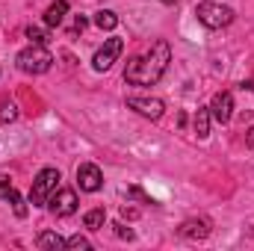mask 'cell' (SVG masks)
<instances>
[{
  "instance_id": "2e32d148",
  "label": "cell",
  "mask_w": 254,
  "mask_h": 251,
  "mask_svg": "<svg viewBox=\"0 0 254 251\" xmlns=\"http://www.w3.org/2000/svg\"><path fill=\"white\" fill-rule=\"evenodd\" d=\"M95 24H98L101 30H116V27H119V15H116L113 9H101V12L95 15Z\"/></svg>"
},
{
  "instance_id": "52a82bcc",
  "label": "cell",
  "mask_w": 254,
  "mask_h": 251,
  "mask_svg": "<svg viewBox=\"0 0 254 251\" xmlns=\"http://www.w3.org/2000/svg\"><path fill=\"white\" fill-rule=\"evenodd\" d=\"M127 107L130 110H136L139 116H145V119H160L163 116V110H166V104L160 101V98H127Z\"/></svg>"
},
{
  "instance_id": "7c38bea8",
  "label": "cell",
  "mask_w": 254,
  "mask_h": 251,
  "mask_svg": "<svg viewBox=\"0 0 254 251\" xmlns=\"http://www.w3.org/2000/svg\"><path fill=\"white\" fill-rule=\"evenodd\" d=\"M36 246L45 251H63L65 249V240L57 234V231H42L39 234V240H36Z\"/></svg>"
},
{
  "instance_id": "3957f363",
  "label": "cell",
  "mask_w": 254,
  "mask_h": 251,
  "mask_svg": "<svg viewBox=\"0 0 254 251\" xmlns=\"http://www.w3.org/2000/svg\"><path fill=\"white\" fill-rule=\"evenodd\" d=\"M195 15L198 21L207 27V30H222L234 21V9L231 6H222V3H213V0H204L195 6Z\"/></svg>"
},
{
  "instance_id": "5b68a950",
  "label": "cell",
  "mask_w": 254,
  "mask_h": 251,
  "mask_svg": "<svg viewBox=\"0 0 254 251\" xmlns=\"http://www.w3.org/2000/svg\"><path fill=\"white\" fill-rule=\"evenodd\" d=\"M122 51H125V42H122V39H107L104 48L92 57V68H95V71H110L113 63L122 57Z\"/></svg>"
},
{
  "instance_id": "ffe728a7",
  "label": "cell",
  "mask_w": 254,
  "mask_h": 251,
  "mask_svg": "<svg viewBox=\"0 0 254 251\" xmlns=\"http://www.w3.org/2000/svg\"><path fill=\"white\" fill-rule=\"evenodd\" d=\"M113 228H116V234H119V237H122V240H133V231H130V228H125V225H122V222H116V225H113Z\"/></svg>"
},
{
  "instance_id": "8992f818",
  "label": "cell",
  "mask_w": 254,
  "mask_h": 251,
  "mask_svg": "<svg viewBox=\"0 0 254 251\" xmlns=\"http://www.w3.org/2000/svg\"><path fill=\"white\" fill-rule=\"evenodd\" d=\"M77 184H80L83 192H98V189L104 187V175H101V169L95 163H83L77 169Z\"/></svg>"
},
{
  "instance_id": "7402d4cb",
  "label": "cell",
  "mask_w": 254,
  "mask_h": 251,
  "mask_svg": "<svg viewBox=\"0 0 254 251\" xmlns=\"http://www.w3.org/2000/svg\"><path fill=\"white\" fill-rule=\"evenodd\" d=\"M246 142H249V145H252V148H254V127H252V130H249V139H246Z\"/></svg>"
},
{
  "instance_id": "ba28073f",
  "label": "cell",
  "mask_w": 254,
  "mask_h": 251,
  "mask_svg": "<svg viewBox=\"0 0 254 251\" xmlns=\"http://www.w3.org/2000/svg\"><path fill=\"white\" fill-rule=\"evenodd\" d=\"M231 116H234V98H231V92H219L210 104V119H216L219 125H228Z\"/></svg>"
},
{
  "instance_id": "9c48e42d",
  "label": "cell",
  "mask_w": 254,
  "mask_h": 251,
  "mask_svg": "<svg viewBox=\"0 0 254 251\" xmlns=\"http://www.w3.org/2000/svg\"><path fill=\"white\" fill-rule=\"evenodd\" d=\"M48 204H51L54 216H71L77 210V195H74V189H60V192L51 195Z\"/></svg>"
},
{
  "instance_id": "8fae6325",
  "label": "cell",
  "mask_w": 254,
  "mask_h": 251,
  "mask_svg": "<svg viewBox=\"0 0 254 251\" xmlns=\"http://www.w3.org/2000/svg\"><path fill=\"white\" fill-rule=\"evenodd\" d=\"M210 234V225L201 219V222H195V219H190V222H184L181 225V237H187V240H204Z\"/></svg>"
},
{
  "instance_id": "d6986e66",
  "label": "cell",
  "mask_w": 254,
  "mask_h": 251,
  "mask_svg": "<svg viewBox=\"0 0 254 251\" xmlns=\"http://www.w3.org/2000/svg\"><path fill=\"white\" fill-rule=\"evenodd\" d=\"M18 119V107L15 104H0V122H15Z\"/></svg>"
},
{
  "instance_id": "4fadbf2b",
  "label": "cell",
  "mask_w": 254,
  "mask_h": 251,
  "mask_svg": "<svg viewBox=\"0 0 254 251\" xmlns=\"http://www.w3.org/2000/svg\"><path fill=\"white\" fill-rule=\"evenodd\" d=\"M65 12H68V3L65 0H57V3H51L48 6V12H45V24L48 27H60L65 18Z\"/></svg>"
},
{
  "instance_id": "e0dca14e",
  "label": "cell",
  "mask_w": 254,
  "mask_h": 251,
  "mask_svg": "<svg viewBox=\"0 0 254 251\" xmlns=\"http://www.w3.org/2000/svg\"><path fill=\"white\" fill-rule=\"evenodd\" d=\"M65 249H71V251H86V249H92V246H89V240H86V237H80V234H77V237L65 240Z\"/></svg>"
},
{
  "instance_id": "ac0fdd59",
  "label": "cell",
  "mask_w": 254,
  "mask_h": 251,
  "mask_svg": "<svg viewBox=\"0 0 254 251\" xmlns=\"http://www.w3.org/2000/svg\"><path fill=\"white\" fill-rule=\"evenodd\" d=\"M27 39H30L33 45H48V33L39 30V27H27Z\"/></svg>"
},
{
  "instance_id": "7a4b0ae2",
  "label": "cell",
  "mask_w": 254,
  "mask_h": 251,
  "mask_svg": "<svg viewBox=\"0 0 254 251\" xmlns=\"http://www.w3.org/2000/svg\"><path fill=\"white\" fill-rule=\"evenodd\" d=\"M18 68L24 71V74H45V71H51V65H54V57H51V51L45 48V45H30V48H24L21 54H18Z\"/></svg>"
},
{
  "instance_id": "9a60e30c",
  "label": "cell",
  "mask_w": 254,
  "mask_h": 251,
  "mask_svg": "<svg viewBox=\"0 0 254 251\" xmlns=\"http://www.w3.org/2000/svg\"><path fill=\"white\" fill-rule=\"evenodd\" d=\"M104 222H107V210H104V207H95V210H89V213L83 216V225H86L89 231H101Z\"/></svg>"
},
{
  "instance_id": "5bb4252c",
  "label": "cell",
  "mask_w": 254,
  "mask_h": 251,
  "mask_svg": "<svg viewBox=\"0 0 254 251\" xmlns=\"http://www.w3.org/2000/svg\"><path fill=\"white\" fill-rule=\"evenodd\" d=\"M195 133H198V139L210 136V107H198V113H195Z\"/></svg>"
},
{
  "instance_id": "30bf717a",
  "label": "cell",
  "mask_w": 254,
  "mask_h": 251,
  "mask_svg": "<svg viewBox=\"0 0 254 251\" xmlns=\"http://www.w3.org/2000/svg\"><path fill=\"white\" fill-rule=\"evenodd\" d=\"M0 198L12 204V210H15V216H21V219L27 216V204H24V198H21V195L15 192V187L9 184V178H3V175H0Z\"/></svg>"
},
{
  "instance_id": "6da1fadb",
  "label": "cell",
  "mask_w": 254,
  "mask_h": 251,
  "mask_svg": "<svg viewBox=\"0 0 254 251\" xmlns=\"http://www.w3.org/2000/svg\"><path fill=\"white\" fill-rule=\"evenodd\" d=\"M169 63H172V48H169V42L160 39V42L151 45V51H145L142 57H133L127 63L125 80L133 83V86H154L166 74Z\"/></svg>"
},
{
  "instance_id": "603a6c76",
  "label": "cell",
  "mask_w": 254,
  "mask_h": 251,
  "mask_svg": "<svg viewBox=\"0 0 254 251\" xmlns=\"http://www.w3.org/2000/svg\"><path fill=\"white\" fill-rule=\"evenodd\" d=\"M163 3H175V0H163Z\"/></svg>"
},
{
  "instance_id": "44dd1931",
  "label": "cell",
  "mask_w": 254,
  "mask_h": 251,
  "mask_svg": "<svg viewBox=\"0 0 254 251\" xmlns=\"http://www.w3.org/2000/svg\"><path fill=\"white\" fill-rule=\"evenodd\" d=\"M74 30H86V18H77L74 21Z\"/></svg>"
},
{
  "instance_id": "277c9868",
  "label": "cell",
  "mask_w": 254,
  "mask_h": 251,
  "mask_svg": "<svg viewBox=\"0 0 254 251\" xmlns=\"http://www.w3.org/2000/svg\"><path fill=\"white\" fill-rule=\"evenodd\" d=\"M57 184H60V172L57 169H42L33 181V189H30V204L33 207H45L51 201V195L57 192Z\"/></svg>"
}]
</instances>
